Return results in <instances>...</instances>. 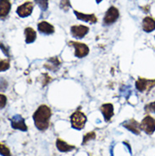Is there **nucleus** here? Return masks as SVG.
<instances>
[{"instance_id":"nucleus-1","label":"nucleus","mask_w":155,"mask_h":156,"mask_svg":"<svg viewBox=\"0 0 155 156\" xmlns=\"http://www.w3.org/2000/svg\"><path fill=\"white\" fill-rule=\"evenodd\" d=\"M52 116V110L46 105H42L33 114V121L37 128L40 131H46L49 126V121Z\"/></svg>"},{"instance_id":"nucleus-2","label":"nucleus","mask_w":155,"mask_h":156,"mask_svg":"<svg viewBox=\"0 0 155 156\" xmlns=\"http://www.w3.org/2000/svg\"><path fill=\"white\" fill-rule=\"evenodd\" d=\"M70 122L74 129L82 130L84 128L86 122V116L84 113L80 110H76L70 116Z\"/></svg>"},{"instance_id":"nucleus-3","label":"nucleus","mask_w":155,"mask_h":156,"mask_svg":"<svg viewBox=\"0 0 155 156\" xmlns=\"http://www.w3.org/2000/svg\"><path fill=\"white\" fill-rule=\"evenodd\" d=\"M136 88L141 93L149 92L155 87V79H146L139 77L136 82Z\"/></svg>"},{"instance_id":"nucleus-4","label":"nucleus","mask_w":155,"mask_h":156,"mask_svg":"<svg viewBox=\"0 0 155 156\" xmlns=\"http://www.w3.org/2000/svg\"><path fill=\"white\" fill-rule=\"evenodd\" d=\"M70 46H73L75 48V56L79 58L86 57L89 54V48L86 45L85 43L70 41L68 43Z\"/></svg>"},{"instance_id":"nucleus-5","label":"nucleus","mask_w":155,"mask_h":156,"mask_svg":"<svg viewBox=\"0 0 155 156\" xmlns=\"http://www.w3.org/2000/svg\"><path fill=\"white\" fill-rule=\"evenodd\" d=\"M140 128L148 135H152L155 132V119L150 115L145 116L140 124Z\"/></svg>"},{"instance_id":"nucleus-6","label":"nucleus","mask_w":155,"mask_h":156,"mask_svg":"<svg viewBox=\"0 0 155 156\" xmlns=\"http://www.w3.org/2000/svg\"><path fill=\"white\" fill-rule=\"evenodd\" d=\"M119 16H120L119 9L114 6H111L105 13V16L104 17V25L105 26L112 25L119 19Z\"/></svg>"},{"instance_id":"nucleus-7","label":"nucleus","mask_w":155,"mask_h":156,"mask_svg":"<svg viewBox=\"0 0 155 156\" xmlns=\"http://www.w3.org/2000/svg\"><path fill=\"white\" fill-rule=\"evenodd\" d=\"M12 128L16 130H20L22 132L27 131V126L26 125L25 119L20 115H16L10 119Z\"/></svg>"},{"instance_id":"nucleus-8","label":"nucleus","mask_w":155,"mask_h":156,"mask_svg":"<svg viewBox=\"0 0 155 156\" xmlns=\"http://www.w3.org/2000/svg\"><path fill=\"white\" fill-rule=\"evenodd\" d=\"M70 31H71V35L73 37L77 39L83 38L89 31V28L86 26H72L70 28Z\"/></svg>"},{"instance_id":"nucleus-9","label":"nucleus","mask_w":155,"mask_h":156,"mask_svg":"<svg viewBox=\"0 0 155 156\" xmlns=\"http://www.w3.org/2000/svg\"><path fill=\"white\" fill-rule=\"evenodd\" d=\"M33 9V4L31 2H26L25 4L19 5L17 8L16 13L21 18H26L31 16Z\"/></svg>"},{"instance_id":"nucleus-10","label":"nucleus","mask_w":155,"mask_h":156,"mask_svg":"<svg viewBox=\"0 0 155 156\" xmlns=\"http://www.w3.org/2000/svg\"><path fill=\"white\" fill-rule=\"evenodd\" d=\"M121 126H124L125 128L129 130L130 132H132V133L136 134V135H139L140 133H141V131H140V129H141L140 128V124L135 119H130V120L124 121L121 124Z\"/></svg>"},{"instance_id":"nucleus-11","label":"nucleus","mask_w":155,"mask_h":156,"mask_svg":"<svg viewBox=\"0 0 155 156\" xmlns=\"http://www.w3.org/2000/svg\"><path fill=\"white\" fill-rule=\"evenodd\" d=\"M100 110L104 117L105 121H109L114 115V106L112 104H104L100 107Z\"/></svg>"},{"instance_id":"nucleus-12","label":"nucleus","mask_w":155,"mask_h":156,"mask_svg":"<svg viewBox=\"0 0 155 156\" xmlns=\"http://www.w3.org/2000/svg\"><path fill=\"white\" fill-rule=\"evenodd\" d=\"M74 14L76 15L78 20H83V21H86V22L95 24L97 21V17L94 14L87 15V14H83V13H81V12H78L76 10H74Z\"/></svg>"},{"instance_id":"nucleus-13","label":"nucleus","mask_w":155,"mask_h":156,"mask_svg":"<svg viewBox=\"0 0 155 156\" xmlns=\"http://www.w3.org/2000/svg\"><path fill=\"white\" fill-rule=\"evenodd\" d=\"M60 64H61V62L58 59V57H52L45 63L44 68H46L47 70L55 72L58 70V68L60 66Z\"/></svg>"},{"instance_id":"nucleus-14","label":"nucleus","mask_w":155,"mask_h":156,"mask_svg":"<svg viewBox=\"0 0 155 156\" xmlns=\"http://www.w3.org/2000/svg\"><path fill=\"white\" fill-rule=\"evenodd\" d=\"M37 29L41 33L46 34V35H50L55 32V27L53 25L47 22V21H41L37 25Z\"/></svg>"},{"instance_id":"nucleus-15","label":"nucleus","mask_w":155,"mask_h":156,"mask_svg":"<svg viewBox=\"0 0 155 156\" xmlns=\"http://www.w3.org/2000/svg\"><path fill=\"white\" fill-rule=\"evenodd\" d=\"M11 9V3L9 0H0V17L4 19L8 16Z\"/></svg>"},{"instance_id":"nucleus-16","label":"nucleus","mask_w":155,"mask_h":156,"mask_svg":"<svg viewBox=\"0 0 155 156\" xmlns=\"http://www.w3.org/2000/svg\"><path fill=\"white\" fill-rule=\"evenodd\" d=\"M143 29L146 32H151L155 30V20L150 16H147L143 20Z\"/></svg>"},{"instance_id":"nucleus-17","label":"nucleus","mask_w":155,"mask_h":156,"mask_svg":"<svg viewBox=\"0 0 155 156\" xmlns=\"http://www.w3.org/2000/svg\"><path fill=\"white\" fill-rule=\"evenodd\" d=\"M56 147L58 149V151H60V152L62 153L70 152V151H72L73 149L76 148V147L74 145L68 144L66 142H65L62 139H60V138H58L56 140Z\"/></svg>"},{"instance_id":"nucleus-18","label":"nucleus","mask_w":155,"mask_h":156,"mask_svg":"<svg viewBox=\"0 0 155 156\" xmlns=\"http://www.w3.org/2000/svg\"><path fill=\"white\" fill-rule=\"evenodd\" d=\"M25 36H26V43H32L37 39V32L31 27H26L25 29Z\"/></svg>"},{"instance_id":"nucleus-19","label":"nucleus","mask_w":155,"mask_h":156,"mask_svg":"<svg viewBox=\"0 0 155 156\" xmlns=\"http://www.w3.org/2000/svg\"><path fill=\"white\" fill-rule=\"evenodd\" d=\"M96 138V133L95 132H90V133H87L86 134L84 135L83 136V141H82V145L86 144L87 142H89L91 140H93Z\"/></svg>"},{"instance_id":"nucleus-20","label":"nucleus","mask_w":155,"mask_h":156,"mask_svg":"<svg viewBox=\"0 0 155 156\" xmlns=\"http://www.w3.org/2000/svg\"><path fill=\"white\" fill-rule=\"evenodd\" d=\"M43 11H46L48 8V0H34Z\"/></svg>"},{"instance_id":"nucleus-21","label":"nucleus","mask_w":155,"mask_h":156,"mask_svg":"<svg viewBox=\"0 0 155 156\" xmlns=\"http://www.w3.org/2000/svg\"><path fill=\"white\" fill-rule=\"evenodd\" d=\"M0 154L2 156H11L9 148L4 144H0Z\"/></svg>"},{"instance_id":"nucleus-22","label":"nucleus","mask_w":155,"mask_h":156,"mask_svg":"<svg viewBox=\"0 0 155 156\" xmlns=\"http://www.w3.org/2000/svg\"><path fill=\"white\" fill-rule=\"evenodd\" d=\"M132 94V89L130 87H122V88L120 89V94L125 97L126 99H128V98L130 97V95Z\"/></svg>"},{"instance_id":"nucleus-23","label":"nucleus","mask_w":155,"mask_h":156,"mask_svg":"<svg viewBox=\"0 0 155 156\" xmlns=\"http://www.w3.org/2000/svg\"><path fill=\"white\" fill-rule=\"evenodd\" d=\"M59 6H60V9H64L65 11H68L70 8H71L70 0H61Z\"/></svg>"},{"instance_id":"nucleus-24","label":"nucleus","mask_w":155,"mask_h":156,"mask_svg":"<svg viewBox=\"0 0 155 156\" xmlns=\"http://www.w3.org/2000/svg\"><path fill=\"white\" fill-rule=\"evenodd\" d=\"M10 66L9 65V59H2L1 60V66H0V70L3 72L7 70Z\"/></svg>"},{"instance_id":"nucleus-25","label":"nucleus","mask_w":155,"mask_h":156,"mask_svg":"<svg viewBox=\"0 0 155 156\" xmlns=\"http://www.w3.org/2000/svg\"><path fill=\"white\" fill-rule=\"evenodd\" d=\"M144 109L147 113H155V101L150 104H147L144 107Z\"/></svg>"},{"instance_id":"nucleus-26","label":"nucleus","mask_w":155,"mask_h":156,"mask_svg":"<svg viewBox=\"0 0 155 156\" xmlns=\"http://www.w3.org/2000/svg\"><path fill=\"white\" fill-rule=\"evenodd\" d=\"M52 81L51 77L48 74H43V81H42V84L43 87H45L47 84H48L49 82Z\"/></svg>"},{"instance_id":"nucleus-27","label":"nucleus","mask_w":155,"mask_h":156,"mask_svg":"<svg viewBox=\"0 0 155 156\" xmlns=\"http://www.w3.org/2000/svg\"><path fill=\"white\" fill-rule=\"evenodd\" d=\"M6 102H7L6 96L2 94H0V105H1V109H3V108H4V107H5Z\"/></svg>"},{"instance_id":"nucleus-28","label":"nucleus","mask_w":155,"mask_h":156,"mask_svg":"<svg viewBox=\"0 0 155 156\" xmlns=\"http://www.w3.org/2000/svg\"><path fill=\"white\" fill-rule=\"evenodd\" d=\"M1 49H2V51H3V52H4V54L5 55H7V56H9V53L8 52H7V49H6V48H4V44H3V43H2V44H1Z\"/></svg>"},{"instance_id":"nucleus-29","label":"nucleus","mask_w":155,"mask_h":156,"mask_svg":"<svg viewBox=\"0 0 155 156\" xmlns=\"http://www.w3.org/2000/svg\"><path fill=\"white\" fill-rule=\"evenodd\" d=\"M123 144H124L125 146H126V148L129 149V152H130V154H132V148H131V146H130V144H128V143H126V142H123Z\"/></svg>"},{"instance_id":"nucleus-30","label":"nucleus","mask_w":155,"mask_h":156,"mask_svg":"<svg viewBox=\"0 0 155 156\" xmlns=\"http://www.w3.org/2000/svg\"><path fill=\"white\" fill-rule=\"evenodd\" d=\"M103 0H96V2H97V4H100L101 2H102Z\"/></svg>"}]
</instances>
